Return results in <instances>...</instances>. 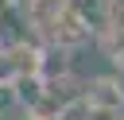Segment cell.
<instances>
[{"label":"cell","mask_w":124,"mask_h":120,"mask_svg":"<svg viewBox=\"0 0 124 120\" xmlns=\"http://www.w3.org/2000/svg\"><path fill=\"white\" fill-rule=\"evenodd\" d=\"M81 105L85 108H124V85L116 74L93 77L81 85Z\"/></svg>","instance_id":"1"},{"label":"cell","mask_w":124,"mask_h":120,"mask_svg":"<svg viewBox=\"0 0 124 120\" xmlns=\"http://www.w3.org/2000/svg\"><path fill=\"white\" fill-rule=\"evenodd\" d=\"M62 12H66V0H23V15L43 39H50V27Z\"/></svg>","instance_id":"2"},{"label":"cell","mask_w":124,"mask_h":120,"mask_svg":"<svg viewBox=\"0 0 124 120\" xmlns=\"http://www.w3.org/2000/svg\"><path fill=\"white\" fill-rule=\"evenodd\" d=\"M105 27L124 31V0H105Z\"/></svg>","instance_id":"3"},{"label":"cell","mask_w":124,"mask_h":120,"mask_svg":"<svg viewBox=\"0 0 124 120\" xmlns=\"http://www.w3.org/2000/svg\"><path fill=\"white\" fill-rule=\"evenodd\" d=\"M19 108V97H16V85H0V116Z\"/></svg>","instance_id":"4"},{"label":"cell","mask_w":124,"mask_h":120,"mask_svg":"<svg viewBox=\"0 0 124 120\" xmlns=\"http://www.w3.org/2000/svg\"><path fill=\"white\" fill-rule=\"evenodd\" d=\"M85 120H120V108H85Z\"/></svg>","instance_id":"5"},{"label":"cell","mask_w":124,"mask_h":120,"mask_svg":"<svg viewBox=\"0 0 124 120\" xmlns=\"http://www.w3.org/2000/svg\"><path fill=\"white\" fill-rule=\"evenodd\" d=\"M39 120H78V112L70 108V112H50V116H39Z\"/></svg>","instance_id":"6"},{"label":"cell","mask_w":124,"mask_h":120,"mask_svg":"<svg viewBox=\"0 0 124 120\" xmlns=\"http://www.w3.org/2000/svg\"><path fill=\"white\" fill-rule=\"evenodd\" d=\"M12 8H16V0H0V15H4V12H12Z\"/></svg>","instance_id":"7"},{"label":"cell","mask_w":124,"mask_h":120,"mask_svg":"<svg viewBox=\"0 0 124 120\" xmlns=\"http://www.w3.org/2000/svg\"><path fill=\"white\" fill-rule=\"evenodd\" d=\"M0 46H4V43H0Z\"/></svg>","instance_id":"8"}]
</instances>
